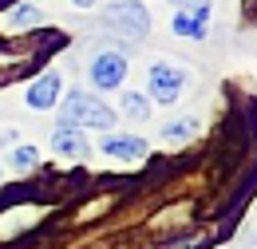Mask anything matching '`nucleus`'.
Listing matches in <instances>:
<instances>
[{
  "instance_id": "7ed1b4c3",
  "label": "nucleus",
  "mask_w": 257,
  "mask_h": 249,
  "mask_svg": "<svg viewBox=\"0 0 257 249\" xmlns=\"http://www.w3.org/2000/svg\"><path fill=\"white\" fill-rule=\"evenodd\" d=\"M151 95L159 99V103H174L178 95H182V87H186V71L182 67H174V63H166V60H159L155 67H151Z\"/></svg>"
},
{
  "instance_id": "9d476101",
  "label": "nucleus",
  "mask_w": 257,
  "mask_h": 249,
  "mask_svg": "<svg viewBox=\"0 0 257 249\" xmlns=\"http://www.w3.org/2000/svg\"><path fill=\"white\" fill-rule=\"evenodd\" d=\"M174 32H178V36H190V40H202V36H206V20H198L190 12H178V16H174Z\"/></svg>"
},
{
  "instance_id": "9b49d317",
  "label": "nucleus",
  "mask_w": 257,
  "mask_h": 249,
  "mask_svg": "<svg viewBox=\"0 0 257 249\" xmlns=\"http://www.w3.org/2000/svg\"><path fill=\"white\" fill-rule=\"evenodd\" d=\"M123 111H127L131 119H147V115H151V103H147L143 95L127 91V95H123Z\"/></svg>"
},
{
  "instance_id": "20e7f679",
  "label": "nucleus",
  "mask_w": 257,
  "mask_h": 249,
  "mask_svg": "<svg viewBox=\"0 0 257 249\" xmlns=\"http://www.w3.org/2000/svg\"><path fill=\"white\" fill-rule=\"evenodd\" d=\"M127 79V56H119V52H99L95 60H91V83H95L99 91H111V87H119Z\"/></svg>"
},
{
  "instance_id": "1a4fd4ad",
  "label": "nucleus",
  "mask_w": 257,
  "mask_h": 249,
  "mask_svg": "<svg viewBox=\"0 0 257 249\" xmlns=\"http://www.w3.org/2000/svg\"><path fill=\"white\" fill-rule=\"evenodd\" d=\"M4 24H8V28H36V24H44V12H40L36 4H16Z\"/></svg>"
},
{
  "instance_id": "f257e3e1",
  "label": "nucleus",
  "mask_w": 257,
  "mask_h": 249,
  "mask_svg": "<svg viewBox=\"0 0 257 249\" xmlns=\"http://www.w3.org/2000/svg\"><path fill=\"white\" fill-rule=\"evenodd\" d=\"M64 119L75 127H99V131H107V127H115V111L103 99H95V95L71 91L64 99Z\"/></svg>"
},
{
  "instance_id": "423d86ee",
  "label": "nucleus",
  "mask_w": 257,
  "mask_h": 249,
  "mask_svg": "<svg viewBox=\"0 0 257 249\" xmlns=\"http://www.w3.org/2000/svg\"><path fill=\"white\" fill-rule=\"evenodd\" d=\"M52 147H56V155H60V158H83V155H87V139L79 135V127L67 123V119L56 127V135H52Z\"/></svg>"
},
{
  "instance_id": "0eeeda50",
  "label": "nucleus",
  "mask_w": 257,
  "mask_h": 249,
  "mask_svg": "<svg viewBox=\"0 0 257 249\" xmlns=\"http://www.w3.org/2000/svg\"><path fill=\"white\" fill-rule=\"evenodd\" d=\"M56 99H60V75L56 71H48V75H40L28 95H24V103L32 107V111H48V107H56Z\"/></svg>"
},
{
  "instance_id": "39448f33",
  "label": "nucleus",
  "mask_w": 257,
  "mask_h": 249,
  "mask_svg": "<svg viewBox=\"0 0 257 249\" xmlns=\"http://www.w3.org/2000/svg\"><path fill=\"white\" fill-rule=\"evenodd\" d=\"M99 147H103V155H111L115 162H139L147 155V143L135 139V135H107Z\"/></svg>"
},
{
  "instance_id": "6e6552de",
  "label": "nucleus",
  "mask_w": 257,
  "mask_h": 249,
  "mask_svg": "<svg viewBox=\"0 0 257 249\" xmlns=\"http://www.w3.org/2000/svg\"><path fill=\"white\" fill-rule=\"evenodd\" d=\"M194 135H198V119H194V115H182V119L162 127V139H166V143H190Z\"/></svg>"
},
{
  "instance_id": "ddd939ff",
  "label": "nucleus",
  "mask_w": 257,
  "mask_h": 249,
  "mask_svg": "<svg viewBox=\"0 0 257 249\" xmlns=\"http://www.w3.org/2000/svg\"><path fill=\"white\" fill-rule=\"evenodd\" d=\"M186 12H190V16H198V20H206V16H210V0H194Z\"/></svg>"
},
{
  "instance_id": "2eb2a0df",
  "label": "nucleus",
  "mask_w": 257,
  "mask_h": 249,
  "mask_svg": "<svg viewBox=\"0 0 257 249\" xmlns=\"http://www.w3.org/2000/svg\"><path fill=\"white\" fill-rule=\"evenodd\" d=\"M174 249H194V245H174Z\"/></svg>"
},
{
  "instance_id": "dca6fc26",
  "label": "nucleus",
  "mask_w": 257,
  "mask_h": 249,
  "mask_svg": "<svg viewBox=\"0 0 257 249\" xmlns=\"http://www.w3.org/2000/svg\"><path fill=\"white\" fill-rule=\"evenodd\" d=\"M0 170H4V162H0Z\"/></svg>"
},
{
  "instance_id": "f03ea898",
  "label": "nucleus",
  "mask_w": 257,
  "mask_h": 249,
  "mask_svg": "<svg viewBox=\"0 0 257 249\" xmlns=\"http://www.w3.org/2000/svg\"><path fill=\"white\" fill-rule=\"evenodd\" d=\"M103 20L119 32V36H131V40H143V36L151 32V16H147V8H143L139 0H119V4H111V8L103 12Z\"/></svg>"
},
{
  "instance_id": "f8f14e48",
  "label": "nucleus",
  "mask_w": 257,
  "mask_h": 249,
  "mask_svg": "<svg viewBox=\"0 0 257 249\" xmlns=\"http://www.w3.org/2000/svg\"><path fill=\"white\" fill-rule=\"evenodd\" d=\"M36 162H40V151H36V147H16V151H12V166H16L20 174L32 170Z\"/></svg>"
},
{
  "instance_id": "4468645a",
  "label": "nucleus",
  "mask_w": 257,
  "mask_h": 249,
  "mask_svg": "<svg viewBox=\"0 0 257 249\" xmlns=\"http://www.w3.org/2000/svg\"><path fill=\"white\" fill-rule=\"evenodd\" d=\"M71 4H75V8H91L95 0H71Z\"/></svg>"
}]
</instances>
